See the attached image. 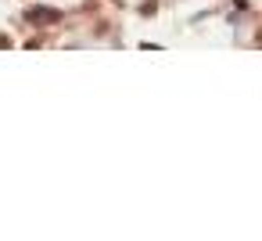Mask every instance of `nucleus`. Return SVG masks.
<instances>
[{
	"instance_id": "1",
	"label": "nucleus",
	"mask_w": 262,
	"mask_h": 241,
	"mask_svg": "<svg viewBox=\"0 0 262 241\" xmlns=\"http://www.w3.org/2000/svg\"><path fill=\"white\" fill-rule=\"evenodd\" d=\"M26 22H33V26H58L61 22V11L58 8H29L26 11Z\"/></svg>"
}]
</instances>
